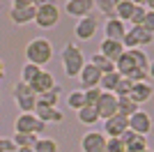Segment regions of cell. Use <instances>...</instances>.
Segmentation results:
<instances>
[{"instance_id":"f35d334b","label":"cell","mask_w":154,"mask_h":152,"mask_svg":"<svg viewBox=\"0 0 154 152\" xmlns=\"http://www.w3.org/2000/svg\"><path fill=\"white\" fill-rule=\"evenodd\" d=\"M12 7H32V0H12Z\"/></svg>"},{"instance_id":"8fae6325","label":"cell","mask_w":154,"mask_h":152,"mask_svg":"<svg viewBox=\"0 0 154 152\" xmlns=\"http://www.w3.org/2000/svg\"><path fill=\"white\" fill-rule=\"evenodd\" d=\"M81 150L83 152H103L106 150L103 131H85L83 138H81Z\"/></svg>"},{"instance_id":"cb8c5ba5","label":"cell","mask_w":154,"mask_h":152,"mask_svg":"<svg viewBox=\"0 0 154 152\" xmlns=\"http://www.w3.org/2000/svg\"><path fill=\"white\" fill-rule=\"evenodd\" d=\"M76 118H78V122H81V125H88V127H92V125H97V122H99V113H97L94 106H83V108L76 113Z\"/></svg>"},{"instance_id":"9c48e42d","label":"cell","mask_w":154,"mask_h":152,"mask_svg":"<svg viewBox=\"0 0 154 152\" xmlns=\"http://www.w3.org/2000/svg\"><path fill=\"white\" fill-rule=\"evenodd\" d=\"M99 30V21L94 16H85V19H78L76 25H74V37L81 39V42H88L92 39Z\"/></svg>"},{"instance_id":"9a60e30c","label":"cell","mask_w":154,"mask_h":152,"mask_svg":"<svg viewBox=\"0 0 154 152\" xmlns=\"http://www.w3.org/2000/svg\"><path fill=\"white\" fill-rule=\"evenodd\" d=\"M35 115H37V118L44 122V125H48V122H55V125H60V122L64 120V113H60L58 108H53V106H46V104H42L39 99H37V104H35Z\"/></svg>"},{"instance_id":"7bdbcfd3","label":"cell","mask_w":154,"mask_h":152,"mask_svg":"<svg viewBox=\"0 0 154 152\" xmlns=\"http://www.w3.org/2000/svg\"><path fill=\"white\" fill-rule=\"evenodd\" d=\"M16 152H35V147H16Z\"/></svg>"},{"instance_id":"8d00e7d4","label":"cell","mask_w":154,"mask_h":152,"mask_svg":"<svg viewBox=\"0 0 154 152\" xmlns=\"http://www.w3.org/2000/svg\"><path fill=\"white\" fill-rule=\"evenodd\" d=\"M140 28H145L149 35H154V12H147V14H145V19H143V25H140Z\"/></svg>"},{"instance_id":"e0dca14e","label":"cell","mask_w":154,"mask_h":152,"mask_svg":"<svg viewBox=\"0 0 154 152\" xmlns=\"http://www.w3.org/2000/svg\"><path fill=\"white\" fill-rule=\"evenodd\" d=\"M103 35H106V39H113V42H122L124 35H127V25H124L120 19L110 16V19H106V23H103Z\"/></svg>"},{"instance_id":"4316f807","label":"cell","mask_w":154,"mask_h":152,"mask_svg":"<svg viewBox=\"0 0 154 152\" xmlns=\"http://www.w3.org/2000/svg\"><path fill=\"white\" fill-rule=\"evenodd\" d=\"M67 106L71 108V111H81V108L85 106V97H83V90H71V92H67Z\"/></svg>"},{"instance_id":"836d02e7","label":"cell","mask_w":154,"mask_h":152,"mask_svg":"<svg viewBox=\"0 0 154 152\" xmlns=\"http://www.w3.org/2000/svg\"><path fill=\"white\" fill-rule=\"evenodd\" d=\"M99 95H101V90H99V88H92V90H83V97H85V106H94L97 101H99Z\"/></svg>"},{"instance_id":"ffe728a7","label":"cell","mask_w":154,"mask_h":152,"mask_svg":"<svg viewBox=\"0 0 154 152\" xmlns=\"http://www.w3.org/2000/svg\"><path fill=\"white\" fill-rule=\"evenodd\" d=\"M152 95H154L152 85L145 81V83H134V88H131V95H129V97L140 106V104H147V101L152 99Z\"/></svg>"},{"instance_id":"83f0119b","label":"cell","mask_w":154,"mask_h":152,"mask_svg":"<svg viewBox=\"0 0 154 152\" xmlns=\"http://www.w3.org/2000/svg\"><path fill=\"white\" fill-rule=\"evenodd\" d=\"M12 141H14L16 147H35L37 141H39V136H35V134H14Z\"/></svg>"},{"instance_id":"ab89813d","label":"cell","mask_w":154,"mask_h":152,"mask_svg":"<svg viewBox=\"0 0 154 152\" xmlns=\"http://www.w3.org/2000/svg\"><path fill=\"white\" fill-rule=\"evenodd\" d=\"M44 5H55V0H32V7H44Z\"/></svg>"},{"instance_id":"8992f818","label":"cell","mask_w":154,"mask_h":152,"mask_svg":"<svg viewBox=\"0 0 154 152\" xmlns=\"http://www.w3.org/2000/svg\"><path fill=\"white\" fill-rule=\"evenodd\" d=\"M42 131H46V125L35 113H21L14 120V134H35V136H39Z\"/></svg>"},{"instance_id":"484cf974","label":"cell","mask_w":154,"mask_h":152,"mask_svg":"<svg viewBox=\"0 0 154 152\" xmlns=\"http://www.w3.org/2000/svg\"><path fill=\"white\" fill-rule=\"evenodd\" d=\"M124 150H127V152H143V150H147V136L134 134V136L124 143Z\"/></svg>"},{"instance_id":"4fadbf2b","label":"cell","mask_w":154,"mask_h":152,"mask_svg":"<svg viewBox=\"0 0 154 152\" xmlns=\"http://www.w3.org/2000/svg\"><path fill=\"white\" fill-rule=\"evenodd\" d=\"M94 9V0H67L64 2V12L74 16V19H85L90 16Z\"/></svg>"},{"instance_id":"f6af8a7d","label":"cell","mask_w":154,"mask_h":152,"mask_svg":"<svg viewBox=\"0 0 154 152\" xmlns=\"http://www.w3.org/2000/svg\"><path fill=\"white\" fill-rule=\"evenodd\" d=\"M131 2H134L136 7H143V5H145V0H131Z\"/></svg>"},{"instance_id":"ba28073f","label":"cell","mask_w":154,"mask_h":152,"mask_svg":"<svg viewBox=\"0 0 154 152\" xmlns=\"http://www.w3.org/2000/svg\"><path fill=\"white\" fill-rule=\"evenodd\" d=\"M97 113H99V120H108L113 115H117V97L113 92H101L99 101L94 104Z\"/></svg>"},{"instance_id":"ee69618b","label":"cell","mask_w":154,"mask_h":152,"mask_svg":"<svg viewBox=\"0 0 154 152\" xmlns=\"http://www.w3.org/2000/svg\"><path fill=\"white\" fill-rule=\"evenodd\" d=\"M0 78H5V65H2V60H0Z\"/></svg>"},{"instance_id":"60d3db41","label":"cell","mask_w":154,"mask_h":152,"mask_svg":"<svg viewBox=\"0 0 154 152\" xmlns=\"http://www.w3.org/2000/svg\"><path fill=\"white\" fill-rule=\"evenodd\" d=\"M145 9H147V12H154V0H145Z\"/></svg>"},{"instance_id":"f1b7e54d","label":"cell","mask_w":154,"mask_h":152,"mask_svg":"<svg viewBox=\"0 0 154 152\" xmlns=\"http://www.w3.org/2000/svg\"><path fill=\"white\" fill-rule=\"evenodd\" d=\"M60 145L55 138H48V136H39L37 145H35V152H58Z\"/></svg>"},{"instance_id":"5b68a950","label":"cell","mask_w":154,"mask_h":152,"mask_svg":"<svg viewBox=\"0 0 154 152\" xmlns=\"http://www.w3.org/2000/svg\"><path fill=\"white\" fill-rule=\"evenodd\" d=\"M154 42V35H149L145 28H140V25H131L127 30V35H124L122 39V46L124 51L129 49H143V46H149Z\"/></svg>"},{"instance_id":"2e32d148","label":"cell","mask_w":154,"mask_h":152,"mask_svg":"<svg viewBox=\"0 0 154 152\" xmlns=\"http://www.w3.org/2000/svg\"><path fill=\"white\" fill-rule=\"evenodd\" d=\"M35 12H37V7H9V21L14 25L35 23Z\"/></svg>"},{"instance_id":"b9f144b4","label":"cell","mask_w":154,"mask_h":152,"mask_svg":"<svg viewBox=\"0 0 154 152\" xmlns=\"http://www.w3.org/2000/svg\"><path fill=\"white\" fill-rule=\"evenodd\" d=\"M147 74H149V78L154 81V60H149V67H147Z\"/></svg>"},{"instance_id":"7a4b0ae2","label":"cell","mask_w":154,"mask_h":152,"mask_svg":"<svg viewBox=\"0 0 154 152\" xmlns=\"http://www.w3.org/2000/svg\"><path fill=\"white\" fill-rule=\"evenodd\" d=\"M147 67H149V58L143 49H129L115 60V71L122 78H127L136 69H147Z\"/></svg>"},{"instance_id":"6da1fadb","label":"cell","mask_w":154,"mask_h":152,"mask_svg":"<svg viewBox=\"0 0 154 152\" xmlns=\"http://www.w3.org/2000/svg\"><path fill=\"white\" fill-rule=\"evenodd\" d=\"M53 55H55L53 42L46 37H32L26 46V62L37 65V67H46L53 60Z\"/></svg>"},{"instance_id":"e575fe53","label":"cell","mask_w":154,"mask_h":152,"mask_svg":"<svg viewBox=\"0 0 154 152\" xmlns=\"http://www.w3.org/2000/svg\"><path fill=\"white\" fill-rule=\"evenodd\" d=\"M103 152H127V150H124V143L120 138H106V150Z\"/></svg>"},{"instance_id":"44dd1931","label":"cell","mask_w":154,"mask_h":152,"mask_svg":"<svg viewBox=\"0 0 154 152\" xmlns=\"http://www.w3.org/2000/svg\"><path fill=\"white\" fill-rule=\"evenodd\" d=\"M136 111H140V106H138L131 97H117V115H122V118L129 120Z\"/></svg>"},{"instance_id":"7402d4cb","label":"cell","mask_w":154,"mask_h":152,"mask_svg":"<svg viewBox=\"0 0 154 152\" xmlns=\"http://www.w3.org/2000/svg\"><path fill=\"white\" fill-rule=\"evenodd\" d=\"M88 62H90L92 67H97L101 74H110V71H115V62H110L108 58H103L101 53H94V55H90V58H88Z\"/></svg>"},{"instance_id":"d590c367","label":"cell","mask_w":154,"mask_h":152,"mask_svg":"<svg viewBox=\"0 0 154 152\" xmlns=\"http://www.w3.org/2000/svg\"><path fill=\"white\" fill-rule=\"evenodd\" d=\"M145 14H147V9H145V7H136V12L131 14L129 23H131V25H143V19H145Z\"/></svg>"},{"instance_id":"d6986e66","label":"cell","mask_w":154,"mask_h":152,"mask_svg":"<svg viewBox=\"0 0 154 152\" xmlns=\"http://www.w3.org/2000/svg\"><path fill=\"white\" fill-rule=\"evenodd\" d=\"M97 53H101L103 58H108L110 62H115L117 58L124 53V46H122V42H113V39H103L101 42V46H99V51Z\"/></svg>"},{"instance_id":"bcb514c9","label":"cell","mask_w":154,"mask_h":152,"mask_svg":"<svg viewBox=\"0 0 154 152\" xmlns=\"http://www.w3.org/2000/svg\"><path fill=\"white\" fill-rule=\"evenodd\" d=\"M143 152H152V150H149V147H147V150H143Z\"/></svg>"},{"instance_id":"7c38bea8","label":"cell","mask_w":154,"mask_h":152,"mask_svg":"<svg viewBox=\"0 0 154 152\" xmlns=\"http://www.w3.org/2000/svg\"><path fill=\"white\" fill-rule=\"evenodd\" d=\"M129 129V120L122 115H113L108 120H103V136L106 138H120Z\"/></svg>"},{"instance_id":"74e56055","label":"cell","mask_w":154,"mask_h":152,"mask_svg":"<svg viewBox=\"0 0 154 152\" xmlns=\"http://www.w3.org/2000/svg\"><path fill=\"white\" fill-rule=\"evenodd\" d=\"M0 152H16L14 141H12V138H5V136H0Z\"/></svg>"},{"instance_id":"52a82bcc","label":"cell","mask_w":154,"mask_h":152,"mask_svg":"<svg viewBox=\"0 0 154 152\" xmlns=\"http://www.w3.org/2000/svg\"><path fill=\"white\" fill-rule=\"evenodd\" d=\"M58 23H60V7L58 5L37 7V12H35V25H39L42 30H51Z\"/></svg>"},{"instance_id":"d6a6232c","label":"cell","mask_w":154,"mask_h":152,"mask_svg":"<svg viewBox=\"0 0 154 152\" xmlns=\"http://www.w3.org/2000/svg\"><path fill=\"white\" fill-rule=\"evenodd\" d=\"M131 88H134V83L129 81V78H120V83H117V88L113 95L115 97H129L131 95Z\"/></svg>"},{"instance_id":"277c9868","label":"cell","mask_w":154,"mask_h":152,"mask_svg":"<svg viewBox=\"0 0 154 152\" xmlns=\"http://www.w3.org/2000/svg\"><path fill=\"white\" fill-rule=\"evenodd\" d=\"M14 101L19 106L21 113H35V104H37V95L30 90V85L23 81L14 83Z\"/></svg>"},{"instance_id":"1f68e13d","label":"cell","mask_w":154,"mask_h":152,"mask_svg":"<svg viewBox=\"0 0 154 152\" xmlns=\"http://www.w3.org/2000/svg\"><path fill=\"white\" fill-rule=\"evenodd\" d=\"M117 5H120V0H94V7H97V9H101L108 19L115 14V7Z\"/></svg>"},{"instance_id":"603a6c76","label":"cell","mask_w":154,"mask_h":152,"mask_svg":"<svg viewBox=\"0 0 154 152\" xmlns=\"http://www.w3.org/2000/svg\"><path fill=\"white\" fill-rule=\"evenodd\" d=\"M136 12V5L131 2V0H120V5L115 7V19H120L122 23H129V19H131V14Z\"/></svg>"},{"instance_id":"f546056e","label":"cell","mask_w":154,"mask_h":152,"mask_svg":"<svg viewBox=\"0 0 154 152\" xmlns=\"http://www.w3.org/2000/svg\"><path fill=\"white\" fill-rule=\"evenodd\" d=\"M39 71H42V67L26 62V65H23V69H21V78H19V81H23V83H28V85H30V83L39 76Z\"/></svg>"},{"instance_id":"ac0fdd59","label":"cell","mask_w":154,"mask_h":152,"mask_svg":"<svg viewBox=\"0 0 154 152\" xmlns=\"http://www.w3.org/2000/svg\"><path fill=\"white\" fill-rule=\"evenodd\" d=\"M53 88H55V78H53L51 71H44V69L39 71V76L30 83V90L37 97H42L44 92H48V90H53Z\"/></svg>"},{"instance_id":"3957f363","label":"cell","mask_w":154,"mask_h":152,"mask_svg":"<svg viewBox=\"0 0 154 152\" xmlns=\"http://www.w3.org/2000/svg\"><path fill=\"white\" fill-rule=\"evenodd\" d=\"M62 69L64 74L69 76V78H78V74H81V69L85 67V55L83 51H81V46L76 44V42H69V44H64L62 49Z\"/></svg>"},{"instance_id":"d4e9b609","label":"cell","mask_w":154,"mask_h":152,"mask_svg":"<svg viewBox=\"0 0 154 152\" xmlns=\"http://www.w3.org/2000/svg\"><path fill=\"white\" fill-rule=\"evenodd\" d=\"M122 76L117 74V71H110V74H101V81H99V90L101 92H115L117 83H120Z\"/></svg>"},{"instance_id":"4dcf8cb0","label":"cell","mask_w":154,"mask_h":152,"mask_svg":"<svg viewBox=\"0 0 154 152\" xmlns=\"http://www.w3.org/2000/svg\"><path fill=\"white\" fill-rule=\"evenodd\" d=\"M42 104H46V106H53V108H58V101H60V88L55 85L53 90H48V92H44L42 97H37Z\"/></svg>"},{"instance_id":"30bf717a","label":"cell","mask_w":154,"mask_h":152,"mask_svg":"<svg viewBox=\"0 0 154 152\" xmlns=\"http://www.w3.org/2000/svg\"><path fill=\"white\" fill-rule=\"evenodd\" d=\"M129 131L140 134V136H147L152 131V118H149L147 111H136L131 118H129Z\"/></svg>"},{"instance_id":"5bb4252c","label":"cell","mask_w":154,"mask_h":152,"mask_svg":"<svg viewBox=\"0 0 154 152\" xmlns=\"http://www.w3.org/2000/svg\"><path fill=\"white\" fill-rule=\"evenodd\" d=\"M78 81H81V90H92V88H99V81H101V71L92 67L90 62H85V67L81 69L78 74Z\"/></svg>"}]
</instances>
